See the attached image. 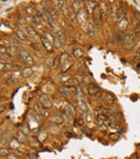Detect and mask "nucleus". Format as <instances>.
<instances>
[{
	"label": "nucleus",
	"mask_w": 140,
	"mask_h": 159,
	"mask_svg": "<svg viewBox=\"0 0 140 159\" xmlns=\"http://www.w3.org/2000/svg\"><path fill=\"white\" fill-rule=\"evenodd\" d=\"M26 33L28 34V36L30 37V39H33V40H35L37 43H39V45H40L41 39H40V37H39L38 34H37V30H35L33 27H28V28L26 29Z\"/></svg>",
	"instance_id": "39448f33"
},
{
	"label": "nucleus",
	"mask_w": 140,
	"mask_h": 159,
	"mask_svg": "<svg viewBox=\"0 0 140 159\" xmlns=\"http://www.w3.org/2000/svg\"><path fill=\"white\" fill-rule=\"evenodd\" d=\"M87 29H88V35L89 36H94V34H95V30H94V25L92 24V23H89L87 25Z\"/></svg>",
	"instance_id": "c756f323"
},
{
	"label": "nucleus",
	"mask_w": 140,
	"mask_h": 159,
	"mask_svg": "<svg viewBox=\"0 0 140 159\" xmlns=\"http://www.w3.org/2000/svg\"><path fill=\"white\" fill-rule=\"evenodd\" d=\"M92 16H93V23L94 25H96V26H98L100 23V20H101V12H100L99 10V7L96 6V8L94 9V12L93 14H92Z\"/></svg>",
	"instance_id": "7ed1b4c3"
},
{
	"label": "nucleus",
	"mask_w": 140,
	"mask_h": 159,
	"mask_svg": "<svg viewBox=\"0 0 140 159\" xmlns=\"http://www.w3.org/2000/svg\"><path fill=\"white\" fill-rule=\"evenodd\" d=\"M9 81H11V82H16L17 81V78L15 77V76H13V74L11 75V77L9 78Z\"/></svg>",
	"instance_id": "c03bdc74"
},
{
	"label": "nucleus",
	"mask_w": 140,
	"mask_h": 159,
	"mask_svg": "<svg viewBox=\"0 0 140 159\" xmlns=\"http://www.w3.org/2000/svg\"><path fill=\"white\" fill-rule=\"evenodd\" d=\"M20 143L16 141V140H11V142H10V147L12 149H17L18 147H20Z\"/></svg>",
	"instance_id": "cd10ccee"
},
{
	"label": "nucleus",
	"mask_w": 140,
	"mask_h": 159,
	"mask_svg": "<svg viewBox=\"0 0 140 159\" xmlns=\"http://www.w3.org/2000/svg\"><path fill=\"white\" fill-rule=\"evenodd\" d=\"M99 10H100V12H101V15H106L108 13V11H109V6L107 4V2H105V1H101V2H99Z\"/></svg>",
	"instance_id": "ddd939ff"
},
{
	"label": "nucleus",
	"mask_w": 140,
	"mask_h": 159,
	"mask_svg": "<svg viewBox=\"0 0 140 159\" xmlns=\"http://www.w3.org/2000/svg\"><path fill=\"white\" fill-rule=\"evenodd\" d=\"M136 68H138V69H139V68H140V63H138V64H137V66H136Z\"/></svg>",
	"instance_id": "09e8293b"
},
{
	"label": "nucleus",
	"mask_w": 140,
	"mask_h": 159,
	"mask_svg": "<svg viewBox=\"0 0 140 159\" xmlns=\"http://www.w3.org/2000/svg\"><path fill=\"white\" fill-rule=\"evenodd\" d=\"M58 91H59V93L63 94V95H66V96L69 95V92H68V90L66 89V88H60Z\"/></svg>",
	"instance_id": "e433bc0d"
},
{
	"label": "nucleus",
	"mask_w": 140,
	"mask_h": 159,
	"mask_svg": "<svg viewBox=\"0 0 140 159\" xmlns=\"http://www.w3.org/2000/svg\"><path fill=\"white\" fill-rule=\"evenodd\" d=\"M27 33H25L24 30H22V29H17V30H15V35L17 36L18 39H20V40L23 41V42L25 43H28L29 40H28V36L26 35Z\"/></svg>",
	"instance_id": "1a4fd4ad"
},
{
	"label": "nucleus",
	"mask_w": 140,
	"mask_h": 159,
	"mask_svg": "<svg viewBox=\"0 0 140 159\" xmlns=\"http://www.w3.org/2000/svg\"><path fill=\"white\" fill-rule=\"evenodd\" d=\"M77 21L79 22V24L81 25V26H84V25L86 24V21H87V15H86V13L84 12L83 10H81L80 12L77 13Z\"/></svg>",
	"instance_id": "423d86ee"
},
{
	"label": "nucleus",
	"mask_w": 140,
	"mask_h": 159,
	"mask_svg": "<svg viewBox=\"0 0 140 159\" xmlns=\"http://www.w3.org/2000/svg\"><path fill=\"white\" fill-rule=\"evenodd\" d=\"M1 156H3V155H8V149H3V148H1Z\"/></svg>",
	"instance_id": "de8ad7c7"
},
{
	"label": "nucleus",
	"mask_w": 140,
	"mask_h": 159,
	"mask_svg": "<svg viewBox=\"0 0 140 159\" xmlns=\"http://www.w3.org/2000/svg\"><path fill=\"white\" fill-rule=\"evenodd\" d=\"M87 91L91 96H95L96 94H98L100 92V88L98 86H96V84L91 83V84H88V87H87Z\"/></svg>",
	"instance_id": "6e6552de"
},
{
	"label": "nucleus",
	"mask_w": 140,
	"mask_h": 159,
	"mask_svg": "<svg viewBox=\"0 0 140 159\" xmlns=\"http://www.w3.org/2000/svg\"><path fill=\"white\" fill-rule=\"evenodd\" d=\"M41 41H42L43 45H44V48L47 50V51H52V43L50 42V41H47V39H41Z\"/></svg>",
	"instance_id": "a878e982"
},
{
	"label": "nucleus",
	"mask_w": 140,
	"mask_h": 159,
	"mask_svg": "<svg viewBox=\"0 0 140 159\" xmlns=\"http://www.w3.org/2000/svg\"><path fill=\"white\" fill-rule=\"evenodd\" d=\"M44 36L47 37V40H49V41H50V42H51V43H53V42H54L55 38H54V37H53V36H52V35H51V34H50V33H47V31H45V33H44Z\"/></svg>",
	"instance_id": "473e14b6"
},
{
	"label": "nucleus",
	"mask_w": 140,
	"mask_h": 159,
	"mask_svg": "<svg viewBox=\"0 0 140 159\" xmlns=\"http://www.w3.org/2000/svg\"><path fill=\"white\" fill-rule=\"evenodd\" d=\"M82 3H84V1H73L72 2V9L75 13L80 12L82 10Z\"/></svg>",
	"instance_id": "dca6fc26"
},
{
	"label": "nucleus",
	"mask_w": 140,
	"mask_h": 159,
	"mask_svg": "<svg viewBox=\"0 0 140 159\" xmlns=\"http://www.w3.org/2000/svg\"><path fill=\"white\" fill-rule=\"evenodd\" d=\"M55 34H56V38L59 40V42L60 43L66 42V36L63 30H55Z\"/></svg>",
	"instance_id": "f3484780"
},
{
	"label": "nucleus",
	"mask_w": 140,
	"mask_h": 159,
	"mask_svg": "<svg viewBox=\"0 0 140 159\" xmlns=\"http://www.w3.org/2000/svg\"><path fill=\"white\" fill-rule=\"evenodd\" d=\"M47 23L49 24V26L51 27L52 29H56V24L54 23V20H53V18L50 17L49 20H47Z\"/></svg>",
	"instance_id": "7c9ffc66"
},
{
	"label": "nucleus",
	"mask_w": 140,
	"mask_h": 159,
	"mask_svg": "<svg viewBox=\"0 0 140 159\" xmlns=\"http://www.w3.org/2000/svg\"><path fill=\"white\" fill-rule=\"evenodd\" d=\"M118 7H116V3L115 2H111V4H109V13H110V16L115 18V15H116V12H118Z\"/></svg>",
	"instance_id": "9b49d317"
},
{
	"label": "nucleus",
	"mask_w": 140,
	"mask_h": 159,
	"mask_svg": "<svg viewBox=\"0 0 140 159\" xmlns=\"http://www.w3.org/2000/svg\"><path fill=\"white\" fill-rule=\"evenodd\" d=\"M53 45H54L56 48H59V45H60V42H59V40H58L57 38H55V40H54V42H53Z\"/></svg>",
	"instance_id": "a18cd8bd"
},
{
	"label": "nucleus",
	"mask_w": 140,
	"mask_h": 159,
	"mask_svg": "<svg viewBox=\"0 0 140 159\" xmlns=\"http://www.w3.org/2000/svg\"><path fill=\"white\" fill-rule=\"evenodd\" d=\"M139 60H140V49L136 52V55H135V57H134V62H137V61H139Z\"/></svg>",
	"instance_id": "a19ab883"
},
{
	"label": "nucleus",
	"mask_w": 140,
	"mask_h": 159,
	"mask_svg": "<svg viewBox=\"0 0 140 159\" xmlns=\"http://www.w3.org/2000/svg\"><path fill=\"white\" fill-rule=\"evenodd\" d=\"M11 132H6V133H2L1 134V144H7L8 142H11Z\"/></svg>",
	"instance_id": "4468645a"
},
{
	"label": "nucleus",
	"mask_w": 140,
	"mask_h": 159,
	"mask_svg": "<svg viewBox=\"0 0 140 159\" xmlns=\"http://www.w3.org/2000/svg\"><path fill=\"white\" fill-rule=\"evenodd\" d=\"M84 3H86L85 4V8H86V11H87V13H92L93 14V12H94V9L96 8V1H84Z\"/></svg>",
	"instance_id": "f8f14e48"
},
{
	"label": "nucleus",
	"mask_w": 140,
	"mask_h": 159,
	"mask_svg": "<svg viewBox=\"0 0 140 159\" xmlns=\"http://www.w3.org/2000/svg\"><path fill=\"white\" fill-rule=\"evenodd\" d=\"M125 14H126V10H125V8H123V7H121V8H119L118 12H116L115 20H119V21L123 20V17L125 16Z\"/></svg>",
	"instance_id": "2eb2a0df"
},
{
	"label": "nucleus",
	"mask_w": 140,
	"mask_h": 159,
	"mask_svg": "<svg viewBox=\"0 0 140 159\" xmlns=\"http://www.w3.org/2000/svg\"><path fill=\"white\" fill-rule=\"evenodd\" d=\"M133 17H135L136 20H138L140 22V13L138 12V11H135L134 12V15H133Z\"/></svg>",
	"instance_id": "37998d69"
},
{
	"label": "nucleus",
	"mask_w": 140,
	"mask_h": 159,
	"mask_svg": "<svg viewBox=\"0 0 140 159\" xmlns=\"http://www.w3.org/2000/svg\"><path fill=\"white\" fill-rule=\"evenodd\" d=\"M81 95H82V91H81V89H80L79 87L74 88V96H75V98H80Z\"/></svg>",
	"instance_id": "72a5a7b5"
},
{
	"label": "nucleus",
	"mask_w": 140,
	"mask_h": 159,
	"mask_svg": "<svg viewBox=\"0 0 140 159\" xmlns=\"http://www.w3.org/2000/svg\"><path fill=\"white\" fill-rule=\"evenodd\" d=\"M31 73H33L31 68L30 67H26V68H23V69H22V71H20V75H22L23 77L27 78V77H29V76L31 75Z\"/></svg>",
	"instance_id": "5701e85b"
},
{
	"label": "nucleus",
	"mask_w": 140,
	"mask_h": 159,
	"mask_svg": "<svg viewBox=\"0 0 140 159\" xmlns=\"http://www.w3.org/2000/svg\"><path fill=\"white\" fill-rule=\"evenodd\" d=\"M39 102H40V104L43 106L44 108H50L52 106V103L51 101H50L49 96L47 95V94H40L39 95Z\"/></svg>",
	"instance_id": "20e7f679"
},
{
	"label": "nucleus",
	"mask_w": 140,
	"mask_h": 159,
	"mask_svg": "<svg viewBox=\"0 0 140 159\" xmlns=\"http://www.w3.org/2000/svg\"><path fill=\"white\" fill-rule=\"evenodd\" d=\"M126 26H127V20L126 18H123V20H121L120 22H119L118 24V29L120 31H124L126 28Z\"/></svg>",
	"instance_id": "aec40b11"
},
{
	"label": "nucleus",
	"mask_w": 140,
	"mask_h": 159,
	"mask_svg": "<svg viewBox=\"0 0 140 159\" xmlns=\"http://www.w3.org/2000/svg\"><path fill=\"white\" fill-rule=\"evenodd\" d=\"M136 35H137V36H138V37H140V31H139V33H137V34H136Z\"/></svg>",
	"instance_id": "8fccbe9b"
},
{
	"label": "nucleus",
	"mask_w": 140,
	"mask_h": 159,
	"mask_svg": "<svg viewBox=\"0 0 140 159\" xmlns=\"http://www.w3.org/2000/svg\"><path fill=\"white\" fill-rule=\"evenodd\" d=\"M68 109L70 110V113H71V115H73V116H75V114H77V113H75V108H74V106H73L72 104H69L68 105Z\"/></svg>",
	"instance_id": "4c0bfd02"
},
{
	"label": "nucleus",
	"mask_w": 140,
	"mask_h": 159,
	"mask_svg": "<svg viewBox=\"0 0 140 159\" xmlns=\"http://www.w3.org/2000/svg\"><path fill=\"white\" fill-rule=\"evenodd\" d=\"M65 62H68V57H67V54H66V53H63V54L60 55V64L64 65Z\"/></svg>",
	"instance_id": "2f4dec72"
},
{
	"label": "nucleus",
	"mask_w": 140,
	"mask_h": 159,
	"mask_svg": "<svg viewBox=\"0 0 140 159\" xmlns=\"http://www.w3.org/2000/svg\"><path fill=\"white\" fill-rule=\"evenodd\" d=\"M50 121L51 122H54V123H57V124H60L63 123V117L59 116V115H53L52 117H50Z\"/></svg>",
	"instance_id": "a211bd4d"
},
{
	"label": "nucleus",
	"mask_w": 140,
	"mask_h": 159,
	"mask_svg": "<svg viewBox=\"0 0 140 159\" xmlns=\"http://www.w3.org/2000/svg\"><path fill=\"white\" fill-rule=\"evenodd\" d=\"M28 156L30 159H37V155H36V151H30L28 153Z\"/></svg>",
	"instance_id": "58836bf2"
},
{
	"label": "nucleus",
	"mask_w": 140,
	"mask_h": 159,
	"mask_svg": "<svg viewBox=\"0 0 140 159\" xmlns=\"http://www.w3.org/2000/svg\"><path fill=\"white\" fill-rule=\"evenodd\" d=\"M108 127H109V128H113V129H119L120 128V126H119L116 122H110Z\"/></svg>",
	"instance_id": "ea45409f"
},
{
	"label": "nucleus",
	"mask_w": 140,
	"mask_h": 159,
	"mask_svg": "<svg viewBox=\"0 0 140 159\" xmlns=\"http://www.w3.org/2000/svg\"><path fill=\"white\" fill-rule=\"evenodd\" d=\"M18 55H20V59H22L25 63L28 64V65H33V56H31V55L29 54L27 51H25V50H20V51L18 52Z\"/></svg>",
	"instance_id": "f03ea898"
},
{
	"label": "nucleus",
	"mask_w": 140,
	"mask_h": 159,
	"mask_svg": "<svg viewBox=\"0 0 140 159\" xmlns=\"http://www.w3.org/2000/svg\"><path fill=\"white\" fill-rule=\"evenodd\" d=\"M125 33L124 31H120V30H118V33H116V36H115V38H116V41H118L119 43H121V42H123L124 41V39H125Z\"/></svg>",
	"instance_id": "412c9836"
},
{
	"label": "nucleus",
	"mask_w": 140,
	"mask_h": 159,
	"mask_svg": "<svg viewBox=\"0 0 140 159\" xmlns=\"http://www.w3.org/2000/svg\"><path fill=\"white\" fill-rule=\"evenodd\" d=\"M66 6V2L65 1H55V7H56V9L59 11V12H61L64 9V7Z\"/></svg>",
	"instance_id": "393cba45"
},
{
	"label": "nucleus",
	"mask_w": 140,
	"mask_h": 159,
	"mask_svg": "<svg viewBox=\"0 0 140 159\" xmlns=\"http://www.w3.org/2000/svg\"><path fill=\"white\" fill-rule=\"evenodd\" d=\"M72 55L74 57H77V59H79V57H81L82 55H83V51H82L81 49H79V48H75L72 51Z\"/></svg>",
	"instance_id": "bb28decb"
},
{
	"label": "nucleus",
	"mask_w": 140,
	"mask_h": 159,
	"mask_svg": "<svg viewBox=\"0 0 140 159\" xmlns=\"http://www.w3.org/2000/svg\"><path fill=\"white\" fill-rule=\"evenodd\" d=\"M9 41H10V43H11V48H15V49L18 48V42L15 39H10Z\"/></svg>",
	"instance_id": "f704fd0d"
},
{
	"label": "nucleus",
	"mask_w": 140,
	"mask_h": 159,
	"mask_svg": "<svg viewBox=\"0 0 140 159\" xmlns=\"http://www.w3.org/2000/svg\"><path fill=\"white\" fill-rule=\"evenodd\" d=\"M79 106H80V109H81L82 114H87V113L89 112L88 105L86 104V102L83 100V98H80L79 100Z\"/></svg>",
	"instance_id": "9d476101"
},
{
	"label": "nucleus",
	"mask_w": 140,
	"mask_h": 159,
	"mask_svg": "<svg viewBox=\"0 0 140 159\" xmlns=\"http://www.w3.org/2000/svg\"><path fill=\"white\" fill-rule=\"evenodd\" d=\"M65 87L66 88H77L78 87V81L74 79V78H71V79H69L68 81H66Z\"/></svg>",
	"instance_id": "6ab92c4d"
},
{
	"label": "nucleus",
	"mask_w": 140,
	"mask_h": 159,
	"mask_svg": "<svg viewBox=\"0 0 140 159\" xmlns=\"http://www.w3.org/2000/svg\"><path fill=\"white\" fill-rule=\"evenodd\" d=\"M45 10L47 11V13H49V15L51 16L53 20H56L57 18V12H56V10H55L54 8H47V9H45Z\"/></svg>",
	"instance_id": "b1692460"
},
{
	"label": "nucleus",
	"mask_w": 140,
	"mask_h": 159,
	"mask_svg": "<svg viewBox=\"0 0 140 159\" xmlns=\"http://www.w3.org/2000/svg\"><path fill=\"white\" fill-rule=\"evenodd\" d=\"M83 119L85 121H87V122H89V121H91V118H89V116L87 114H83Z\"/></svg>",
	"instance_id": "49530a36"
},
{
	"label": "nucleus",
	"mask_w": 140,
	"mask_h": 159,
	"mask_svg": "<svg viewBox=\"0 0 140 159\" xmlns=\"http://www.w3.org/2000/svg\"><path fill=\"white\" fill-rule=\"evenodd\" d=\"M77 68H78V71H82L84 69V63L82 61H79L78 62V66H77Z\"/></svg>",
	"instance_id": "c9c22d12"
},
{
	"label": "nucleus",
	"mask_w": 140,
	"mask_h": 159,
	"mask_svg": "<svg viewBox=\"0 0 140 159\" xmlns=\"http://www.w3.org/2000/svg\"><path fill=\"white\" fill-rule=\"evenodd\" d=\"M102 100H104L107 104H113V103L115 102L114 95L112 93H110V92H105V93H102Z\"/></svg>",
	"instance_id": "0eeeda50"
},
{
	"label": "nucleus",
	"mask_w": 140,
	"mask_h": 159,
	"mask_svg": "<svg viewBox=\"0 0 140 159\" xmlns=\"http://www.w3.org/2000/svg\"><path fill=\"white\" fill-rule=\"evenodd\" d=\"M61 113H63V115H64V116H65V115H66V117H67V118H69V117H70V114H69V113H68L67 108H63V109H61Z\"/></svg>",
	"instance_id": "79ce46f5"
},
{
	"label": "nucleus",
	"mask_w": 140,
	"mask_h": 159,
	"mask_svg": "<svg viewBox=\"0 0 140 159\" xmlns=\"http://www.w3.org/2000/svg\"><path fill=\"white\" fill-rule=\"evenodd\" d=\"M16 139L20 143H26L27 142V137H26V134L23 132H18L17 135H16Z\"/></svg>",
	"instance_id": "4be33fe9"
},
{
	"label": "nucleus",
	"mask_w": 140,
	"mask_h": 159,
	"mask_svg": "<svg viewBox=\"0 0 140 159\" xmlns=\"http://www.w3.org/2000/svg\"><path fill=\"white\" fill-rule=\"evenodd\" d=\"M135 43H136V40H135L134 35H132V34H127V35L125 36L124 41H123L124 47H125L127 50H130L135 45Z\"/></svg>",
	"instance_id": "f257e3e1"
},
{
	"label": "nucleus",
	"mask_w": 140,
	"mask_h": 159,
	"mask_svg": "<svg viewBox=\"0 0 140 159\" xmlns=\"http://www.w3.org/2000/svg\"><path fill=\"white\" fill-rule=\"evenodd\" d=\"M26 12L28 13L29 15H31L33 17V16H36V15H38V14H37V11L33 8V7H28V8L26 9Z\"/></svg>",
	"instance_id": "c85d7f7f"
}]
</instances>
